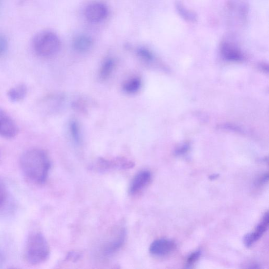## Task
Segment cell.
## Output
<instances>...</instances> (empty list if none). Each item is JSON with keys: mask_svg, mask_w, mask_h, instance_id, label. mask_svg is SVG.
Returning a JSON list of instances; mask_svg holds the SVG:
<instances>
[{"mask_svg": "<svg viewBox=\"0 0 269 269\" xmlns=\"http://www.w3.org/2000/svg\"><path fill=\"white\" fill-rule=\"evenodd\" d=\"M32 46L35 53L40 57L50 58L59 52L61 41L58 36L52 31H41L35 35Z\"/></svg>", "mask_w": 269, "mask_h": 269, "instance_id": "cell-3", "label": "cell"}, {"mask_svg": "<svg viewBox=\"0 0 269 269\" xmlns=\"http://www.w3.org/2000/svg\"><path fill=\"white\" fill-rule=\"evenodd\" d=\"M69 130L70 136L75 144L80 145L81 143V134L79 123L75 120L70 122Z\"/></svg>", "mask_w": 269, "mask_h": 269, "instance_id": "cell-17", "label": "cell"}, {"mask_svg": "<svg viewBox=\"0 0 269 269\" xmlns=\"http://www.w3.org/2000/svg\"><path fill=\"white\" fill-rule=\"evenodd\" d=\"M151 179V173L144 170L138 173L133 178L129 188V193L132 195H136L143 190Z\"/></svg>", "mask_w": 269, "mask_h": 269, "instance_id": "cell-10", "label": "cell"}, {"mask_svg": "<svg viewBox=\"0 0 269 269\" xmlns=\"http://www.w3.org/2000/svg\"><path fill=\"white\" fill-rule=\"evenodd\" d=\"M8 49V42L7 38L3 35H0V58L6 54Z\"/></svg>", "mask_w": 269, "mask_h": 269, "instance_id": "cell-21", "label": "cell"}, {"mask_svg": "<svg viewBox=\"0 0 269 269\" xmlns=\"http://www.w3.org/2000/svg\"><path fill=\"white\" fill-rule=\"evenodd\" d=\"M141 86V81L137 77L127 80L123 85L124 91L129 94H135L139 91Z\"/></svg>", "mask_w": 269, "mask_h": 269, "instance_id": "cell-14", "label": "cell"}, {"mask_svg": "<svg viewBox=\"0 0 269 269\" xmlns=\"http://www.w3.org/2000/svg\"><path fill=\"white\" fill-rule=\"evenodd\" d=\"M50 250L45 237L41 233L30 235L26 244L25 256L26 261L31 264H39L46 261L49 258Z\"/></svg>", "mask_w": 269, "mask_h": 269, "instance_id": "cell-2", "label": "cell"}, {"mask_svg": "<svg viewBox=\"0 0 269 269\" xmlns=\"http://www.w3.org/2000/svg\"><path fill=\"white\" fill-rule=\"evenodd\" d=\"M102 247V253L105 257H110L123 246L126 237L125 228L119 226L111 233Z\"/></svg>", "mask_w": 269, "mask_h": 269, "instance_id": "cell-4", "label": "cell"}, {"mask_svg": "<svg viewBox=\"0 0 269 269\" xmlns=\"http://www.w3.org/2000/svg\"><path fill=\"white\" fill-rule=\"evenodd\" d=\"M219 175L218 174H214L210 176L209 178L211 180L216 179L218 177Z\"/></svg>", "mask_w": 269, "mask_h": 269, "instance_id": "cell-25", "label": "cell"}, {"mask_svg": "<svg viewBox=\"0 0 269 269\" xmlns=\"http://www.w3.org/2000/svg\"><path fill=\"white\" fill-rule=\"evenodd\" d=\"M176 248L174 241L168 239H159L154 241L150 246L149 252L155 257H165L171 253Z\"/></svg>", "mask_w": 269, "mask_h": 269, "instance_id": "cell-7", "label": "cell"}, {"mask_svg": "<svg viewBox=\"0 0 269 269\" xmlns=\"http://www.w3.org/2000/svg\"><path fill=\"white\" fill-rule=\"evenodd\" d=\"M13 208L8 190L3 181L0 180V214L5 215L11 212Z\"/></svg>", "mask_w": 269, "mask_h": 269, "instance_id": "cell-11", "label": "cell"}, {"mask_svg": "<svg viewBox=\"0 0 269 269\" xmlns=\"http://www.w3.org/2000/svg\"><path fill=\"white\" fill-rule=\"evenodd\" d=\"M18 133V127L8 113L0 107V137L12 139Z\"/></svg>", "mask_w": 269, "mask_h": 269, "instance_id": "cell-6", "label": "cell"}, {"mask_svg": "<svg viewBox=\"0 0 269 269\" xmlns=\"http://www.w3.org/2000/svg\"><path fill=\"white\" fill-rule=\"evenodd\" d=\"M176 6L178 12L182 18L190 21H194L196 20L195 14L185 8L180 3L177 2Z\"/></svg>", "mask_w": 269, "mask_h": 269, "instance_id": "cell-18", "label": "cell"}, {"mask_svg": "<svg viewBox=\"0 0 269 269\" xmlns=\"http://www.w3.org/2000/svg\"><path fill=\"white\" fill-rule=\"evenodd\" d=\"M27 92V89L25 85L20 84L10 89L8 92V96L12 102H19L24 100Z\"/></svg>", "mask_w": 269, "mask_h": 269, "instance_id": "cell-13", "label": "cell"}, {"mask_svg": "<svg viewBox=\"0 0 269 269\" xmlns=\"http://www.w3.org/2000/svg\"><path fill=\"white\" fill-rule=\"evenodd\" d=\"M108 13V8L104 4L94 2L87 6L85 11V15L89 21L96 23L103 21Z\"/></svg>", "mask_w": 269, "mask_h": 269, "instance_id": "cell-8", "label": "cell"}, {"mask_svg": "<svg viewBox=\"0 0 269 269\" xmlns=\"http://www.w3.org/2000/svg\"><path fill=\"white\" fill-rule=\"evenodd\" d=\"M221 51L222 54L226 59L238 61L242 58L240 53L235 48L228 44H224L222 45Z\"/></svg>", "mask_w": 269, "mask_h": 269, "instance_id": "cell-16", "label": "cell"}, {"mask_svg": "<svg viewBox=\"0 0 269 269\" xmlns=\"http://www.w3.org/2000/svg\"><path fill=\"white\" fill-rule=\"evenodd\" d=\"M93 46L92 39L86 35L76 37L73 42L74 49L80 53H86L90 51Z\"/></svg>", "mask_w": 269, "mask_h": 269, "instance_id": "cell-12", "label": "cell"}, {"mask_svg": "<svg viewBox=\"0 0 269 269\" xmlns=\"http://www.w3.org/2000/svg\"><path fill=\"white\" fill-rule=\"evenodd\" d=\"M5 262V257L3 252L0 250V268L4 264Z\"/></svg>", "mask_w": 269, "mask_h": 269, "instance_id": "cell-24", "label": "cell"}, {"mask_svg": "<svg viewBox=\"0 0 269 269\" xmlns=\"http://www.w3.org/2000/svg\"><path fill=\"white\" fill-rule=\"evenodd\" d=\"M268 223V212H266L254 232L248 234L244 236V243L246 247L250 248L258 242L267 230Z\"/></svg>", "mask_w": 269, "mask_h": 269, "instance_id": "cell-9", "label": "cell"}, {"mask_svg": "<svg viewBox=\"0 0 269 269\" xmlns=\"http://www.w3.org/2000/svg\"><path fill=\"white\" fill-rule=\"evenodd\" d=\"M81 257L80 253L75 251L69 252L66 257V260L75 262L80 260Z\"/></svg>", "mask_w": 269, "mask_h": 269, "instance_id": "cell-22", "label": "cell"}, {"mask_svg": "<svg viewBox=\"0 0 269 269\" xmlns=\"http://www.w3.org/2000/svg\"><path fill=\"white\" fill-rule=\"evenodd\" d=\"M135 164L131 161L125 158H116L109 160L103 158L98 159L92 166L95 171L106 172L111 169H129L133 168Z\"/></svg>", "mask_w": 269, "mask_h": 269, "instance_id": "cell-5", "label": "cell"}, {"mask_svg": "<svg viewBox=\"0 0 269 269\" xmlns=\"http://www.w3.org/2000/svg\"><path fill=\"white\" fill-rule=\"evenodd\" d=\"M20 166L23 174L28 179L35 183L43 184L48 177L51 163L45 151L33 148L22 154Z\"/></svg>", "mask_w": 269, "mask_h": 269, "instance_id": "cell-1", "label": "cell"}, {"mask_svg": "<svg viewBox=\"0 0 269 269\" xmlns=\"http://www.w3.org/2000/svg\"><path fill=\"white\" fill-rule=\"evenodd\" d=\"M268 173L264 174L258 180V183L259 185H263V184H265L266 182L268 181Z\"/></svg>", "mask_w": 269, "mask_h": 269, "instance_id": "cell-23", "label": "cell"}, {"mask_svg": "<svg viewBox=\"0 0 269 269\" xmlns=\"http://www.w3.org/2000/svg\"><path fill=\"white\" fill-rule=\"evenodd\" d=\"M115 67V61L112 59L106 60L102 65L100 72H99V78L102 80L105 81L111 75L113 70Z\"/></svg>", "mask_w": 269, "mask_h": 269, "instance_id": "cell-15", "label": "cell"}, {"mask_svg": "<svg viewBox=\"0 0 269 269\" xmlns=\"http://www.w3.org/2000/svg\"><path fill=\"white\" fill-rule=\"evenodd\" d=\"M137 54L139 58L145 61H150L153 59L152 54L147 49L144 48L138 49Z\"/></svg>", "mask_w": 269, "mask_h": 269, "instance_id": "cell-20", "label": "cell"}, {"mask_svg": "<svg viewBox=\"0 0 269 269\" xmlns=\"http://www.w3.org/2000/svg\"><path fill=\"white\" fill-rule=\"evenodd\" d=\"M202 251L200 250H196L192 252L188 257L186 265V267H190L192 266L201 257Z\"/></svg>", "mask_w": 269, "mask_h": 269, "instance_id": "cell-19", "label": "cell"}]
</instances>
